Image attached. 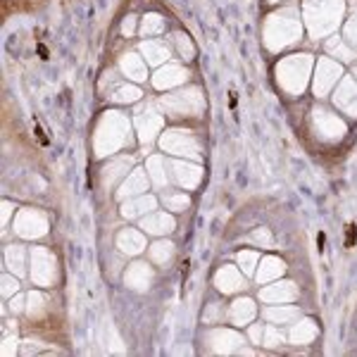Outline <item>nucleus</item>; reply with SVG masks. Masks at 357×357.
<instances>
[{"mask_svg":"<svg viewBox=\"0 0 357 357\" xmlns=\"http://www.w3.org/2000/svg\"><path fill=\"white\" fill-rule=\"evenodd\" d=\"M143 226L148 228V231H152V234H164V231H172V226H174V222L164 214V217H155V219H146V224Z\"/></svg>","mask_w":357,"mask_h":357,"instance_id":"nucleus-1","label":"nucleus"},{"mask_svg":"<svg viewBox=\"0 0 357 357\" xmlns=\"http://www.w3.org/2000/svg\"><path fill=\"white\" fill-rule=\"evenodd\" d=\"M252 312H255V310H252V302H250V300H238V302H234V314H231V317H234V322L240 324V319H250Z\"/></svg>","mask_w":357,"mask_h":357,"instance_id":"nucleus-2","label":"nucleus"},{"mask_svg":"<svg viewBox=\"0 0 357 357\" xmlns=\"http://www.w3.org/2000/svg\"><path fill=\"white\" fill-rule=\"evenodd\" d=\"M264 267H267L264 272L260 269V281L272 278L274 274H281V272H284V264H281V262H276V260H267V262H264Z\"/></svg>","mask_w":357,"mask_h":357,"instance_id":"nucleus-3","label":"nucleus"},{"mask_svg":"<svg viewBox=\"0 0 357 357\" xmlns=\"http://www.w3.org/2000/svg\"><path fill=\"white\" fill-rule=\"evenodd\" d=\"M224 281L228 284L226 290H236V288H240V281H238V276H231V272H228V269L219 272V276H217V284H224Z\"/></svg>","mask_w":357,"mask_h":357,"instance_id":"nucleus-4","label":"nucleus"},{"mask_svg":"<svg viewBox=\"0 0 357 357\" xmlns=\"http://www.w3.org/2000/svg\"><path fill=\"white\" fill-rule=\"evenodd\" d=\"M252 262H255V255H252V252H240V264H248V267H246L248 272L252 269V267H250Z\"/></svg>","mask_w":357,"mask_h":357,"instance_id":"nucleus-5","label":"nucleus"},{"mask_svg":"<svg viewBox=\"0 0 357 357\" xmlns=\"http://www.w3.org/2000/svg\"><path fill=\"white\" fill-rule=\"evenodd\" d=\"M250 338H252V343L260 346V338H262V326H252L250 328Z\"/></svg>","mask_w":357,"mask_h":357,"instance_id":"nucleus-6","label":"nucleus"},{"mask_svg":"<svg viewBox=\"0 0 357 357\" xmlns=\"http://www.w3.org/2000/svg\"><path fill=\"white\" fill-rule=\"evenodd\" d=\"M267 334H269V343H267V346H276L278 340H284V336H281L278 331H272V328H269Z\"/></svg>","mask_w":357,"mask_h":357,"instance_id":"nucleus-7","label":"nucleus"}]
</instances>
